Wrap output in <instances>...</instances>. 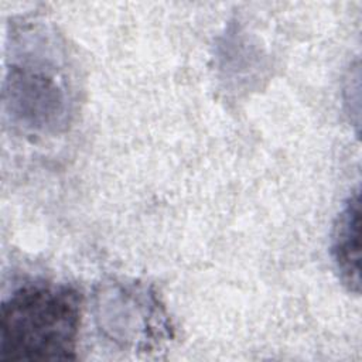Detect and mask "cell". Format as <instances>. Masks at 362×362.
Wrapping results in <instances>:
<instances>
[{"label":"cell","instance_id":"1","mask_svg":"<svg viewBox=\"0 0 362 362\" xmlns=\"http://www.w3.org/2000/svg\"><path fill=\"white\" fill-rule=\"evenodd\" d=\"M81 293L68 284L31 281L16 288L1 304L0 361L74 359Z\"/></svg>","mask_w":362,"mask_h":362},{"label":"cell","instance_id":"2","mask_svg":"<svg viewBox=\"0 0 362 362\" xmlns=\"http://www.w3.org/2000/svg\"><path fill=\"white\" fill-rule=\"evenodd\" d=\"M153 294L130 286H107L98 296L99 328L112 341L150 348L168 335L165 317Z\"/></svg>","mask_w":362,"mask_h":362},{"label":"cell","instance_id":"3","mask_svg":"<svg viewBox=\"0 0 362 362\" xmlns=\"http://www.w3.org/2000/svg\"><path fill=\"white\" fill-rule=\"evenodd\" d=\"M11 107L18 105V115L33 127L62 124L68 112V88L61 68L49 58L24 59L11 68Z\"/></svg>","mask_w":362,"mask_h":362},{"label":"cell","instance_id":"4","mask_svg":"<svg viewBox=\"0 0 362 362\" xmlns=\"http://www.w3.org/2000/svg\"><path fill=\"white\" fill-rule=\"evenodd\" d=\"M359 192L346 199L339 212L334 232L331 253L341 280L351 291H359Z\"/></svg>","mask_w":362,"mask_h":362}]
</instances>
